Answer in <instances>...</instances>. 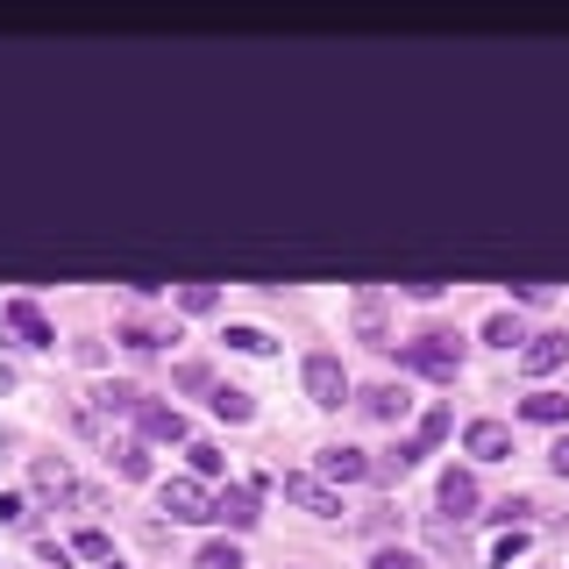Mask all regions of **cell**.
I'll return each mask as SVG.
<instances>
[{
    "mask_svg": "<svg viewBox=\"0 0 569 569\" xmlns=\"http://www.w3.org/2000/svg\"><path fill=\"white\" fill-rule=\"evenodd\" d=\"M186 456H192V470H200V477H221V462H228L221 449H213V441H192Z\"/></svg>",
    "mask_w": 569,
    "mask_h": 569,
    "instance_id": "24",
    "label": "cell"
},
{
    "mask_svg": "<svg viewBox=\"0 0 569 569\" xmlns=\"http://www.w3.org/2000/svg\"><path fill=\"white\" fill-rule=\"evenodd\" d=\"M114 470L121 477H150V449H142V441H121V449H114Z\"/></svg>",
    "mask_w": 569,
    "mask_h": 569,
    "instance_id": "22",
    "label": "cell"
},
{
    "mask_svg": "<svg viewBox=\"0 0 569 569\" xmlns=\"http://www.w3.org/2000/svg\"><path fill=\"white\" fill-rule=\"evenodd\" d=\"M356 335L385 349V292H378V284H363V292H356Z\"/></svg>",
    "mask_w": 569,
    "mask_h": 569,
    "instance_id": "12",
    "label": "cell"
},
{
    "mask_svg": "<svg viewBox=\"0 0 569 569\" xmlns=\"http://www.w3.org/2000/svg\"><path fill=\"white\" fill-rule=\"evenodd\" d=\"M36 491H43V498H64V506H79V477H71L64 462H50V456H36Z\"/></svg>",
    "mask_w": 569,
    "mask_h": 569,
    "instance_id": "13",
    "label": "cell"
},
{
    "mask_svg": "<svg viewBox=\"0 0 569 569\" xmlns=\"http://www.w3.org/2000/svg\"><path fill=\"white\" fill-rule=\"evenodd\" d=\"M299 378H307L313 406H342L349 399V370H342V356H328V349H313L307 363H299Z\"/></svg>",
    "mask_w": 569,
    "mask_h": 569,
    "instance_id": "2",
    "label": "cell"
},
{
    "mask_svg": "<svg viewBox=\"0 0 569 569\" xmlns=\"http://www.w3.org/2000/svg\"><path fill=\"white\" fill-rule=\"evenodd\" d=\"M0 320H8V328L22 335L29 349H50V342H58V328L43 320V307H36V299H22V292H14V299H0Z\"/></svg>",
    "mask_w": 569,
    "mask_h": 569,
    "instance_id": "3",
    "label": "cell"
},
{
    "mask_svg": "<svg viewBox=\"0 0 569 569\" xmlns=\"http://www.w3.org/2000/svg\"><path fill=\"white\" fill-rule=\"evenodd\" d=\"M107 569H121V562H107Z\"/></svg>",
    "mask_w": 569,
    "mask_h": 569,
    "instance_id": "30",
    "label": "cell"
},
{
    "mask_svg": "<svg viewBox=\"0 0 569 569\" xmlns=\"http://www.w3.org/2000/svg\"><path fill=\"white\" fill-rule=\"evenodd\" d=\"M548 470L569 477V435H556V449H548Z\"/></svg>",
    "mask_w": 569,
    "mask_h": 569,
    "instance_id": "29",
    "label": "cell"
},
{
    "mask_svg": "<svg viewBox=\"0 0 569 569\" xmlns=\"http://www.w3.org/2000/svg\"><path fill=\"white\" fill-rule=\"evenodd\" d=\"M71 548H79V556H93V562H114V541H107L100 527H79V533H71Z\"/></svg>",
    "mask_w": 569,
    "mask_h": 569,
    "instance_id": "20",
    "label": "cell"
},
{
    "mask_svg": "<svg viewBox=\"0 0 569 569\" xmlns=\"http://www.w3.org/2000/svg\"><path fill=\"white\" fill-rule=\"evenodd\" d=\"M370 569H420V562L406 556V548H378V556H370Z\"/></svg>",
    "mask_w": 569,
    "mask_h": 569,
    "instance_id": "27",
    "label": "cell"
},
{
    "mask_svg": "<svg viewBox=\"0 0 569 569\" xmlns=\"http://www.w3.org/2000/svg\"><path fill=\"white\" fill-rule=\"evenodd\" d=\"M485 342L512 349V342H527V335H520V320H512V313H491V320H485Z\"/></svg>",
    "mask_w": 569,
    "mask_h": 569,
    "instance_id": "23",
    "label": "cell"
},
{
    "mask_svg": "<svg viewBox=\"0 0 569 569\" xmlns=\"http://www.w3.org/2000/svg\"><path fill=\"white\" fill-rule=\"evenodd\" d=\"M462 449H470L477 462H498V456H512V427L506 420H470L462 427Z\"/></svg>",
    "mask_w": 569,
    "mask_h": 569,
    "instance_id": "9",
    "label": "cell"
},
{
    "mask_svg": "<svg viewBox=\"0 0 569 569\" xmlns=\"http://www.w3.org/2000/svg\"><path fill=\"white\" fill-rule=\"evenodd\" d=\"M320 485H363L370 477V456L363 449H349V441H335V449H320Z\"/></svg>",
    "mask_w": 569,
    "mask_h": 569,
    "instance_id": "5",
    "label": "cell"
},
{
    "mask_svg": "<svg viewBox=\"0 0 569 569\" xmlns=\"http://www.w3.org/2000/svg\"><path fill=\"white\" fill-rule=\"evenodd\" d=\"M356 406H363L370 420H399L406 413V385H363V399H356Z\"/></svg>",
    "mask_w": 569,
    "mask_h": 569,
    "instance_id": "14",
    "label": "cell"
},
{
    "mask_svg": "<svg viewBox=\"0 0 569 569\" xmlns=\"http://www.w3.org/2000/svg\"><path fill=\"white\" fill-rule=\"evenodd\" d=\"M136 420H142V435H150V441H186V413H178V406L142 399V406H136Z\"/></svg>",
    "mask_w": 569,
    "mask_h": 569,
    "instance_id": "11",
    "label": "cell"
},
{
    "mask_svg": "<svg viewBox=\"0 0 569 569\" xmlns=\"http://www.w3.org/2000/svg\"><path fill=\"white\" fill-rule=\"evenodd\" d=\"M157 498H164V512H171V520H207V506H213L200 477H171V485L157 491Z\"/></svg>",
    "mask_w": 569,
    "mask_h": 569,
    "instance_id": "8",
    "label": "cell"
},
{
    "mask_svg": "<svg viewBox=\"0 0 569 569\" xmlns=\"http://www.w3.org/2000/svg\"><path fill=\"white\" fill-rule=\"evenodd\" d=\"M207 520H221V527H236V533H249V527H257V491H249V485H228V491H213Z\"/></svg>",
    "mask_w": 569,
    "mask_h": 569,
    "instance_id": "6",
    "label": "cell"
},
{
    "mask_svg": "<svg viewBox=\"0 0 569 569\" xmlns=\"http://www.w3.org/2000/svg\"><path fill=\"white\" fill-rule=\"evenodd\" d=\"M213 413H221V420H249V413H257V399H249V391L242 385H213Z\"/></svg>",
    "mask_w": 569,
    "mask_h": 569,
    "instance_id": "16",
    "label": "cell"
},
{
    "mask_svg": "<svg viewBox=\"0 0 569 569\" xmlns=\"http://www.w3.org/2000/svg\"><path fill=\"white\" fill-rule=\"evenodd\" d=\"M192 569H242V548L236 541H207L200 556H192Z\"/></svg>",
    "mask_w": 569,
    "mask_h": 569,
    "instance_id": "19",
    "label": "cell"
},
{
    "mask_svg": "<svg viewBox=\"0 0 569 569\" xmlns=\"http://www.w3.org/2000/svg\"><path fill=\"white\" fill-rule=\"evenodd\" d=\"M435 498H441V512H456V520H470V512H477V477H470V470H456V462H449V470H441V485H435Z\"/></svg>",
    "mask_w": 569,
    "mask_h": 569,
    "instance_id": "10",
    "label": "cell"
},
{
    "mask_svg": "<svg viewBox=\"0 0 569 569\" xmlns=\"http://www.w3.org/2000/svg\"><path fill=\"white\" fill-rule=\"evenodd\" d=\"M520 413H527V420H541V427H562V420H569V399H562V391H527Z\"/></svg>",
    "mask_w": 569,
    "mask_h": 569,
    "instance_id": "15",
    "label": "cell"
},
{
    "mask_svg": "<svg viewBox=\"0 0 569 569\" xmlns=\"http://www.w3.org/2000/svg\"><path fill=\"white\" fill-rule=\"evenodd\" d=\"M399 363L427 370V378H456V370H462V335L427 328V335H413V342H399Z\"/></svg>",
    "mask_w": 569,
    "mask_h": 569,
    "instance_id": "1",
    "label": "cell"
},
{
    "mask_svg": "<svg viewBox=\"0 0 569 569\" xmlns=\"http://www.w3.org/2000/svg\"><path fill=\"white\" fill-rule=\"evenodd\" d=\"M178 385H186V391H213V370L207 363H178Z\"/></svg>",
    "mask_w": 569,
    "mask_h": 569,
    "instance_id": "26",
    "label": "cell"
},
{
    "mask_svg": "<svg viewBox=\"0 0 569 569\" xmlns=\"http://www.w3.org/2000/svg\"><path fill=\"white\" fill-rule=\"evenodd\" d=\"M213 299H221V292H213V284H178V307H186V313H207Z\"/></svg>",
    "mask_w": 569,
    "mask_h": 569,
    "instance_id": "25",
    "label": "cell"
},
{
    "mask_svg": "<svg viewBox=\"0 0 569 569\" xmlns=\"http://www.w3.org/2000/svg\"><path fill=\"white\" fill-rule=\"evenodd\" d=\"M520 548H527V533H506V541L491 548V562H498V569H512V556H520Z\"/></svg>",
    "mask_w": 569,
    "mask_h": 569,
    "instance_id": "28",
    "label": "cell"
},
{
    "mask_svg": "<svg viewBox=\"0 0 569 569\" xmlns=\"http://www.w3.org/2000/svg\"><path fill=\"white\" fill-rule=\"evenodd\" d=\"M142 406V391L129 378H114V385H100V413H136Z\"/></svg>",
    "mask_w": 569,
    "mask_h": 569,
    "instance_id": "18",
    "label": "cell"
},
{
    "mask_svg": "<svg viewBox=\"0 0 569 569\" xmlns=\"http://www.w3.org/2000/svg\"><path fill=\"white\" fill-rule=\"evenodd\" d=\"M284 498H292V506H307V512H320V520H342V498L320 485L313 470H284Z\"/></svg>",
    "mask_w": 569,
    "mask_h": 569,
    "instance_id": "4",
    "label": "cell"
},
{
    "mask_svg": "<svg viewBox=\"0 0 569 569\" xmlns=\"http://www.w3.org/2000/svg\"><path fill=\"white\" fill-rule=\"evenodd\" d=\"M556 363H569V335H562V328L527 335V349H520V370H527V378H548Z\"/></svg>",
    "mask_w": 569,
    "mask_h": 569,
    "instance_id": "7",
    "label": "cell"
},
{
    "mask_svg": "<svg viewBox=\"0 0 569 569\" xmlns=\"http://www.w3.org/2000/svg\"><path fill=\"white\" fill-rule=\"evenodd\" d=\"M121 342H129V349H157V342H178V335L157 328V320H121Z\"/></svg>",
    "mask_w": 569,
    "mask_h": 569,
    "instance_id": "17",
    "label": "cell"
},
{
    "mask_svg": "<svg viewBox=\"0 0 569 569\" xmlns=\"http://www.w3.org/2000/svg\"><path fill=\"white\" fill-rule=\"evenodd\" d=\"M228 349H242V356H263V349H271V335H263V328H249V320H236V328H228Z\"/></svg>",
    "mask_w": 569,
    "mask_h": 569,
    "instance_id": "21",
    "label": "cell"
}]
</instances>
